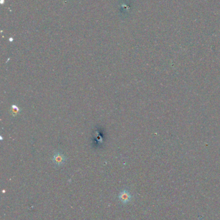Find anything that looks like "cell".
I'll list each match as a JSON object with an SVG mask.
<instances>
[{
    "instance_id": "1",
    "label": "cell",
    "mask_w": 220,
    "mask_h": 220,
    "mask_svg": "<svg viewBox=\"0 0 220 220\" xmlns=\"http://www.w3.org/2000/svg\"><path fill=\"white\" fill-rule=\"evenodd\" d=\"M66 160V157L63 154L60 153V152H56L52 157L53 162L55 163V165L58 166H60L64 164Z\"/></svg>"
},
{
    "instance_id": "2",
    "label": "cell",
    "mask_w": 220,
    "mask_h": 220,
    "mask_svg": "<svg viewBox=\"0 0 220 220\" xmlns=\"http://www.w3.org/2000/svg\"><path fill=\"white\" fill-rule=\"evenodd\" d=\"M119 199L123 204H126L131 199V195L127 191L123 190L119 194Z\"/></svg>"
},
{
    "instance_id": "3",
    "label": "cell",
    "mask_w": 220,
    "mask_h": 220,
    "mask_svg": "<svg viewBox=\"0 0 220 220\" xmlns=\"http://www.w3.org/2000/svg\"><path fill=\"white\" fill-rule=\"evenodd\" d=\"M19 109L18 108V106H16V105L12 106V111H11V113H12V115L14 117L16 116L17 114L19 113Z\"/></svg>"
}]
</instances>
